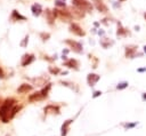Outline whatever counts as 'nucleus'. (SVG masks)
Listing matches in <instances>:
<instances>
[{"mask_svg": "<svg viewBox=\"0 0 146 136\" xmlns=\"http://www.w3.org/2000/svg\"><path fill=\"white\" fill-rule=\"evenodd\" d=\"M14 105H16V99L15 98H7L0 105V119H1L2 122L7 123L9 121V113H10Z\"/></svg>", "mask_w": 146, "mask_h": 136, "instance_id": "obj_1", "label": "nucleus"}, {"mask_svg": "<svg viewBox=\"0 0 146 136\" xmlns=\"http://www.w3.org/2000/svg\"><path fill=\"white\" fill-rule=\"evenodd\" d=\"M72 3L74 7L83 10V11H91L92 10V6L89 1L87 0H72Z\"/></svg>", "mask_w": 146, "mask_h": 136, "instance_id": "obj_2", "label": "nucleus"}, {"mask_svg": "<svg viewBox=\"0 0 146 136\" xmlns=\"http://www.w3.org/2000/svg\"><path fill=\"white\" fill-rule=\"evenodd\" d=\"M66 45H68L72 49H73V51H75V53H82V45L80 43V42H78V41H74V40H71V39H67V40H65L64 41Z\"/></svg>", "mask_w": 146, "mask_h": 136, "instance_id": "obj_3", "label": "nucleus"}, {"mask_svg": "<svg viewBox=\"0 0 146 136\" xmlns=\"http://www.w3.org/2000/svg\"><path fill=\"white\" fill-rule=\"evenodd\" d=\"M70 32L79 35V37H83L86 34V32L80 27V25H78L76 23H71L70 24Z\"/></svg>", "mask_w": 146, "mask_h": 136, "instance_id": "obj_4", "label": "nucleus"}, {"mask_svg": "<svg viewBox=\"0 0 146 136\" xmlns=\"http://www.w3.org/2000/svg\"><path fill=\"white\" fill-rule=\"evenodd\" d=\"M137 46L135 45H129L125 47V56L128 58H133L136 56V51H137Z\"/></svg>", "mask_w": 146, "mask_h": 136, "instance_id": "obj_5", "label": "nucleus"}, {"mask_svg": "<svg viewBox=\"0 0 146 136\" xmlns=\"http://www.w3.org/2000/svg\"><path fill=\"white\" fill-rule=\"evenodd\" d=\"M56 10H57V16L60 17L64 22H67L72 18V14L70 10H58V9H56Z\"/></svg>", "mask_w": 146, "mask_h": 136, "instance_id": "obj_6", "label": "nucleus"}, {"mask_svg": "<svg viewBox=\"0 0 146 136\" xmlns=\"http://www.w3.org/2000/svg\"><path fill=\"white\" fill-rule=\"evenodd\" d=\"M33 61H34V55H33V54H24L23 57H22L21 64H22V66H27V65H30Z\"/></svg>", "mask_w": 146, "mask_h": 136, "instance_id": "obj_7", "label": "nucleus"}, {"mask_svg": "<svg viewBox=\"0 0 146 136\" xmlns=\"http://www.w3.org/2000/svg\"><path fill=\"white\" fill-rule=\"evenodd\" d=\"M100 79V75H98V74H96V73H89L88 74V77H87V81H88V85L89 86H95L96 85V82L98 81Z\"/></svg>", "mask_w": 146, "mask_h": 136, "instance_id": "obj_8", "label": "nucleus"}, {"mask_svg": "<svg viewBox=\"0 0 146 136\" xmlns=\"http://www.w3.org/2000/svg\"><path fill=\"white\" fill-rule=\"evenodd\" d=\"M43 111H44V114H49V113H51V114H55V113L58 114L59 113V106L50 104V105H47Z\"/></svg>", "mask_w": 146, "mask_h": 136, "instance_id": "obj_9", "label": "nucleus"}, {"mask_svg": "<svg viewBox=\"0 0 146 136\" xmlns=\"http://www.w3.org/2000/svg\"><path fill=\"white\" fill-rule=\"evenodd\" d=\"M94 2H95V7L97 8L98 11H100V13H107L108 8H107V6L103 2V0H94Z\"/></svg>", "mask_w": 146, "mask_h": 136, "instance_id": "obj_10", "label": "nucleus"}, {"mask_svg": "<svg viewBox=\"0 0 146 136\" xmlns=\"http://www.w3.org/2000/svg\"><path fill=\"white\" fill-rule=\"evenodd\" d=\"M72 122H73V120H71V119L64 121V123L62 125V128H60V136H66V135H67V133H68V127H70V125H71Z\"/></svg>", "mask_w": 146, "mask_h": 136, "instance_id": "obj_11", "label": "nucleus"}, {"mask_svg": "<svg viewBox=\"0 0 146 136\" xmlns=\"http://www.w3.org/2000/svg\"><path fill=\"white\" fill-rule=\"evenodd\" d=\"M30 90H32V86L29 85V83H22V85L17 88V91H18L19 94H24V93H27V91H30Z\"/></svg>", "mask_w": 146, "mask_h": 136, "instance_id": "obj_12", "label": "nucleus"}, {"mask_svg": "<svg viewBox=\"0 0 146 136\" xmlns=\"http://www.w3.org/2000/svg\"><path fill=\"white\" fill-rule=\"evenodd\" d=\"M31 10H32V14H33L34 16H39V15L42 13V7H41V5H39V3H34V5H32Z\"/></svg>", "mask_w": 146, "mask_h": 136, "instance_id": "obj_13", "label": "nucleus"}, {"mask_svg": "<svg viewBox=\"0 0 146 136\" xmlns=\"http://www.w3.org/2000/svg\"><path fill=\"white\" fill-rule=\"evenodd\" d=\"M64 65H65V66H68V67H71V69H75V70H78V66H79V62H78L76 59H73V58H71V59L66 61V62L64 63Z\"/></svg>", "mask_w": 146, "mask_h": 136, "instance_id": "obj_14", "label": "nucleus"}, {"mask_svg": "<svg viewBox=\"0 0 146 136\" xmlns=\"http://www.w3.org/2000/svg\"><path fill=\"white\" fill-rule=\"evenodd\" d=\"M43 97H42V95H41V91H35V93H33V94H31L30 96H29V101L30 102H35V101H40V99H42Z\"/></svg>", "mask_w": 146, "mask_h": 136, "instance_id": "obj_15", "label": "nucleus"}, {"mask_svg": "<svg viewBox=\"0 0 146 136\" xmlns=\"http://www.w3.org/2000/svg\"><path fill=\"white\" fill-rule=\"evenodd\" d=\"M46 16H47L48 23H49V24H52L54 21H55V18H56V16L54 15V11L50 10V9H47V10H46Z\"/></svg>", "mask_w": 146, "mask_h": 136, "instance_id": "obj_16", "label": "nucleus"}, {"mask_svg": "<svg viewBox=\"0 0 146 136\" xmlns=\"http://www.w3.org/2000/svg\"><path fill=\"white\" fill-rule=\"evenodd\" d=\"M117 31H116V35H119V37H124V35H127L128 34V31L124 29V27H122V24L120 23V22H117Z\"/></svg>", "mask_w": 146, "mask_h": 136, "instance_id": "obj_17", "label": "nucleus"}, {"mask_svg": "<svg viewBox=\"0 0 146 136\" xmlns=\"http://www.w3.org/2000/svg\"><path fill=\"white\" fill-rule=\"evenodd\" d=\"M11 19H13V21H19V19H21V21H25L26 18H25L23 15H21V14H19L17 10H13V14H11Z\"/></svg>", "mask_w": 146, "mask_h": 136, "instance_id": "obj_18", "label": "nucleus"}, {"mask_svg": "<svg viewBox=\"0 0 146 136\" xmlns=\"http://www.w3.org/2000/svg\"><path fill=\"white\" fill-rule=\"evenodd\" d=\"M71 14H72V15H74V16H76V17H79V18H81V17H83V16H84V11H83V10H81V9H79V8H76V7L72 8Z\"/></svg>", "mask_w": 146, "mask_h": 136, "instance_id": "obj_19", "label": "nucleus"}, {"mask_svg": "<svg viewBox=\"0 0 146 136\" xmlns=\"http://www.w3.org/2000/svg\"><path fill=\"white\" fill-rule=\"evenodd\" d=\"M21 109H22L21 105H14L13 109H11V111H10V113H9V120H11V119L17 114V112H18Z\"/></svg>", "mask_w": 146, "mask_h": 136, "instance_id": "obj_20", "label": "nucleus"}, {"mask_svg": "<svg viewBox=\"0 0 146 136\" xmlns=\"http://www.w3.org/2000/svg\"><path fill=\"white\" fill-rule=\"evenodd\" d=\"M100 45H102L104 48H108L111 45H113V41H110V39H107V38H103V39L100 40Z\"/></svg>", "mask_w": 146, "mask_h": 136, "instance_id": "obj_21", "label": "nucleus"}, {"mask_svg": "<svg viewBox=\"0 0 146 136\" xmlns=\"http://www.w3.org/2000/svg\"><path fill=\"white\" fill-rule=\"evenodd\" d=\"M50 87H51V85H50V83H48V85H47V87H44V88L41 90V95H42V97H43V98L48 96V91H49Z\"/></svg>", "mask_w": 146, "mask_h": 136, "instance_id": "obj_22", "label": "nucleus"}, {"mask_svg": "<svg viewBox=\"0 0 146 136\" xmlns=\"http://www.w3.org/2000/svg\"><path fill=\"white\" fill-rule=\"evenodd\" d=\"M49 72L51 73V74H54V75H56V74H58L59 72H60V70H59V67H57V66H49Z\"/></svg>", "mask_w": 146, "mask_h": 136, "instance_id": "obj_23", "label": "nucleus"}, {"mask_svg": "<svg viewBox=\"0 0 146 136\" xmlns=\"http://www.w3.org/2000/svg\"><path fill=\"white\" fill-rule=\"evenodd\" d=\"M128 85H129V83H128L127 81H123V82H120V83L116 86V88H117L119 90H121V89H124V88H127V87H128Z\"/></svg>", "mask_w": 146, "mask_h": 136, "instance_id": "obj_24", "label": "nucleus"}, {"mask_svg": "<svg viewBox=\"0 0 146 136\" xmlns=\"http://www.w3.org/2000/svg\"><path fill=\"white\" fill-rule=\"evenodd\" d=\"M40 37H41V39H42L43 41H46V40L49 39L50 34H49V33H44V32H42V33H40Z\"/></svg>", "mask_w": 146, "mask_h": 136, "instance_id": "obj_25", "label": "nucleus"}, {"mask_svg": "<svg viewBox=\"0 0 146 136\" xmlns=\"http://www.w3.org/2000/svg\"><path fill=\"white\" fill-rule=\"evenodd\" d=\"M27 42H29V35H26V37L24 38V40H23V41L21 42V46H22V47H25Z\"/></svg>", "mask_w": 146, "mask_h": 136, "instance_id": "obj_26", "label": "nucleus"}, {"mask_svg": "<svg viewBox=\"0 0 146 136\" xmlns=\"http://www.w3.org/2000/svg\"><path fill=\"white\" fill-rule=\"evenodd\" d=\"M135 126H137V122H133V123H125V125H124V127H125V128H128V129L133 128Z\"/></svg>", "mask_w": 146, "mask_h": 136, "instance_id": "obj_27", "label": "nucleus"}, {"mask_svg": "<svg viewBox=\"0 0 146 136\" xmlns=\"http://www.w3.org/2000/svg\"><path fill=\"white\" fill-rule=\"evenodd\" d=\"M56 6L58 7H65V2L62 0H56Z\"/></svg>", "mask_w": 146, "mask_h": 136, "instance_id": "obj_28", "label": "nucleus"}, {"mask_svg": "<svg viewBox=\"0 0 146 136\" xmlns=\"http://www.w3.org/2000/svg\"><path fill=\"white\" fill-rule=\"evenodd\" d=\"M102 95V91L100 90H96L95 93H94V95H92V98H96V97H98V96H100Z\"/></svg>", "mask_w": 146, "mask_h": 136, "instance_id": "obj_29", "label": "nucleus"}, {"mask_svg": "<svg viewBox=\"0 0 146 136\" xmlns=\"http://www.w3.org/2000/svg\"><path fill=\"white\" fill-rule=\"evenodd\" d=\"M3 77H5V73H3V70H2V69H1V67H0V78H1V79H2V78H3Z\"/></svg>", "mask_w": 146, "mask_h": 136, "instance_id": "obj_30", "label": "nucleus"}, {"mask_svg": "<svg viewBox=\"0 0 146 136\" xmlns=\"http://www.w3.org/2000/svg\"><path fill=\"white\" fill-rule=\"evenodd\" d=\"M137 71H138V72H144V71H146V67H143V69H138Z\"/></svg>", "mask_w": 146, "mask_h": 136, "instance_id": "obj_31", "label": "nucleus"}, {"mask_svg": "<svg viewBox=\"0 0 146 136\" xmlns=\"http://www.w3.org/2000/svg\"><path fill=\"white\" fill-rule=\"evenodd\" d=\"M143 99H144V101H146V93H144V94H143Z\"/></svg>", "mask_w": 146, "mask_h": 136, "instance_id": "obj_32", "label": "nucleus"}, {"mask_svg": "<svg viewBox=\"0 0 146 136\" xmlns=\"http://www.w3.org/2000/svg\"><path fill=\"white\" fill-rule=\"evenodd\" d=\"M144 51L146 53V46H144Z\"/></svg>", "mask_w": 146, "mask_h": 136, "instance_id": "obj_33", "label": "nucleus"}, {"mask_svg": "<svg viewBox=\"0 0 146 136\" xmlns=\"http://www.w3.org/2000/svg\"><path fill=\"white\" fill-rule=\"evenodd\" d=\"M62 1H64V2H65V1H66V0H62Z\"/></svg>", "mask_w": 146, "mask_h": 136, "instance_id": "obj_34", "label": "nucleus"}, {"mask_svg": "<svg viewBox=\"0 0 146 136\" xmlns=\"http://www.w3.org/2000/svg\"><path fill=\"white\" fill-rule=\"evenodd\" d=\"M145 18H146V13H145Z\"/></svg>", "mask_w": 146, "mask_h": 136, "instance_id": "obj_35", "label": "nucleus"}, {"mask_svg": "<svg viewBox=\"0 0 146 136\" xmlns=\"http://www.w3.org/2000/svg\"><path fill=\"white\" fill-rule=\"evenodd\" d=\"M119 1H124V0H119Z\"/></svg>", "mask_w": 146, "mask_h": 136, "instance_id": "obj_36", "label": "nucleus"}]
</instances>
